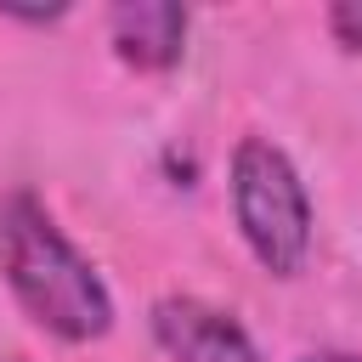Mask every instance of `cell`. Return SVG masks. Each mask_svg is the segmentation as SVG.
I'll use <instances>...</instances> for the list:
<instances>
[{
    "instance_id": "5",
    "label": "cell",
    "mask_w": 362,
    "mask_h": 362,
    "mask_svg": "<svg viewBox=\"0 0 362 362\" xmlns=\"http://www.w3.org/2000/svg\"><path fill=\"white\" fill-rule=\"evenodd\" d=\"M334 34L345 40V45H362V6H334Z\"/></svg>"
},
{
    "instance_id": "1",
    "label": "cell",
    "mask_w": 362,
    "mask_h": 362,
    "mask_svg": "<svg viewBox=\"0 0 362 362\" xmlns=\"http://www.w3.org/2000/svg\"><path fill=\"white\" fill-rule=\"evenodd\" d=\"M0 266L17 288V300L28 305V317L45 322L51 334L90 339L107 328L113 305H107L102 277L74 255V243L57 232V221L28 192L0 198Z\"/></svg>"
},
{
    "instance_id": "3",
    "label": "cell",
    "mask_w": 362,
    "mask_h": 362,
    "mask_svg": "<svg viewBox=\"0 0 362 362\" xmlns=\"http://www.w3.org/2000/svg\"><path fill=\"white\" fill-rule=\"evenodd\" d=\"M153 334L175 362H255L249 334L204 300H164L153 311Z\"/></svg>"
},
{
    "instance_id": "2",
    "label": "cell",
    "mask_w": 362,
    "mask_h": 362,
    "mask_svg": "<svg viewBox=\"0 0 362 362\" xmlns=\"http://www.w3.org/2000/svg\"><path fill=\"white\" fill-rule=\"evenodd\" d=\"M232 204H238V226H243L249 249L260 255V266L288 277L305 260L311 209H305L294 164L272 141H243L238 147V158H232Z\"/></svg>"
},
{
    "instance_id": "4",
    "label": "cell",
    "mask_w": 362,
    "mask_h": 362,
    "mask_svg": "<svg viewBox=\"0 0 362 362\" xmlns=\"http://www.w3.org/2000/svg\"><path fill=\"white\" fill-rule=\"evenodd\" d=\"M181 34H187V11L170 0H130L113 11V45L136 68H170L181 57Z\"/></svg>"
},
{
    "instance_id": "6",
    "label": "cell",
    "mask_w": 362,
    "mask_h": 362,
    "mask_svg": "<svg viewBox=\"0 0 362 362\" xmlns=\"http://www.w3.org/2000/svg\"><path fill=\"white\" fill-rule=\"evenodd\" d=\"M311 362H362V356H311Z\"/></svg>"
}]
</instances>
